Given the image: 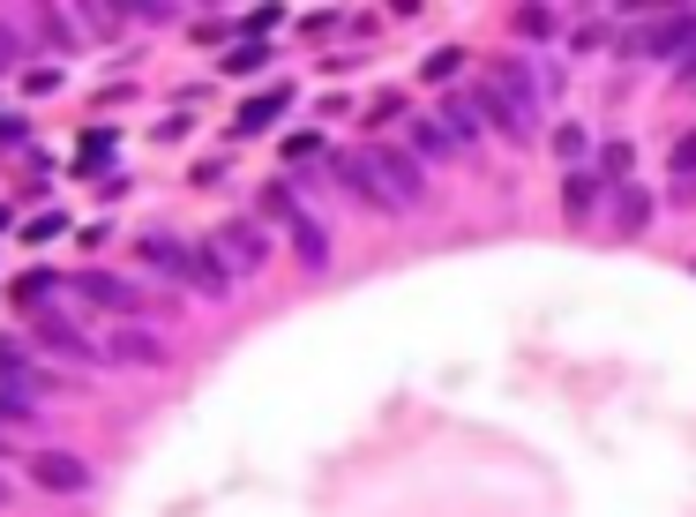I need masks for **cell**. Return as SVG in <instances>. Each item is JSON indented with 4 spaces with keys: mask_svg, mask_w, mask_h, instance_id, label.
Instances as JSON below:
<instances>
[{
    "mask_svg": "<svg viewBox=\"0 0 696 517\" xmlns=\"http://www.w3.org/2000/svg\"><path fill=\"white\" fill-rule=\"evenodd\" d=\"M262 60H270V45H262V38H247L240 53H225V68H233V76H255Z\"/></svg>",
    "mask_w": 696,
    "mask_h": 517,
    "instance_id": "17",
    "label": "cell"
},
{
    "mask_svg": "<svg viewBox=\"0 0 696 517\" xmlns=\"http://www.w3.org/2000/svg\"><path fill=\"white\" fill-rule=\"evenodd\" d=\"M644 217H652L644 188H629V180H621V188H615V225H621V233H644Z\"/></svg>",
    "mask_w": 696,
    "mask_h": 517,
    "instance_id": "14",
    "label": "cell"
},
{
    "mask_svg": "<svg viewBox=\"0 0 696 517\" xmlns=\"http://www.w3.org/2000/svg\"><path fill=\"white\" fill-rule=\"evenodd\" d=\"M450 150H457V135L442 128V121H419V128H412V158H427V166H442Z\"/></svg>",
    "mask_w": 696,
    "mask_h": 517,
    "instance_id": "12",
    "label": "cell"
},
{
    "mask_svg": "<svg viewBox=\"0 0 696 517\" xmlns=\"http://www.w3.org/2000/svg\"><path fill=\"white\" fill-rule=\"evenodd\" d=\"M285 98H292V90H270V98H255V105L240 113V135H262L270 121H278V113H285Z\"/></svg>",
    "mask_w": 696,
    "mask_h": 517,
    "instance_id": "15",
    "label": "cell"
},
{
    "mask_svg": "<svg viewBox=\"0 0 696 517\" xmlns=\"http://www.w3.org/2000/svg\"><path fill=\"white\" fill-rule=\"evenodd\" d=\"M480 98H487V121L509 135V143H525V135H532V113H547V90H539L517 60H494V76H487Z\"/></svg>",
    "mask_w": 696,
    "mask_h": 517,
    "instance_id": "2",
    "label": "cell"
},
{
    "mask_svg": "<svg viewBox=\"0 0 696 517\" xmlns=\"http://www.w3.org/2000/svg\"><path fill=\"white\" fill-rule=\"evenodd\" d=\"M599 172L621 188V172H629V143H607V150H599Z\"/></svg>",
    "mask_w": 696,
    "mask_h": 517,
    "instance_id": "19",
    "label": "cell"
},
{
    "mask_svg": "<svg viewBox=\"0 0 696 517\" xmlns=\"http://www.w3.org/2000/svg\"><path fill=\"white\" fill-rule=\"evenodd\" d=\"M15 53H23L15 45V15H0V68H15Z\"/></svg>",
    "mask_w": 696,
    "mask_h": 517,
    "instance_id": "21",
    "label": "cell"
},
{
    "mask_svg": "<svg viewBox=\"0 0 696 517\" xmlns=\"http://www.w3.org/2000/svg\"><path fill=\"white\" fill-rule=\"evenodd\" d=\"M292 233H300V256H307V262H329V240H323V217H307V211H300V203H292Z\"/></svg>",
    "mask_w": 696,
    "mask_h": 517,
    "instance_id": "13",
    "label": "cell"
},
{
    "mask_svg": "<svg viewBox=\"0 0 696 517\" xmlns=\"http://www.w3.org/2000/svg\"><path fill=\"white\" fill-rule=\"evenodd\" d=\"M517 31H525V38H547V31H554V15H547V8H517Z\"/></svg>",
    "mask_w": 696,
    "mask_h": 517,
    "instance_id": "20",
    "label": "cell"
},
{
    "mask_svg": "<svg viewBox=\"0 0 696 517\" xmlns=\"http://www.w3.org/2000/svg\"><path fill=\"white\" fill-rule=\"evenodd\" d=\"M689 45H696V15H652V23L629 38V53H637V60H682Z\"/></svg>",
    "mask_w": 696,
    "mask_h": 517,
    "instance_id": "4",
    "label": "cell"
},
{
    "mask_svg": "<svg viewBox=\"0 0 696 517\" xmlns=\"http://www.w3.org/2000/svg\"><path fill=\"white\" fill-rule=\"evenodd\" d=\"M188 293H203V301H225L233 293V270L210 256V248H195V270H188Z\"/></svg>",
    "mask_w": 696,
    "mask_h": 517,
    "instance_id": "11",
    "label": "cell"
},
{
    "mask_svg": "<svg viewBox=\"0 0 696 517\" xmlns=\"http://www.w3.org/2000/svg\"><path fill=\"white\" fill-rule=\"evenodd\" d=\"M442 128H450L457 143H480V135H487V98H450V105H442Z\"/></svg>",
    "mask_w": 696,
    "mask_h": 517,
    "instance_id": "10",
    "label": "cell"
},
{
    "mask_svg": "<svg viewBox=\"0 0 696 517\" xmlns=\"http://www.w3.org/2000/svg\"><path fill=\"white\" fill-rule=\"evenodd\" d=\"M674 166H682V172H674V203H689V195H696V135H689V143H674Z\"/></svg>",
    "mask_w": 696,
    "mask_h": 517,
    "instance_id": "16",
    "label": "cell"
},
{
    "mask_svg": "<svg viewBox=\"0 0 696 517\" xmlns=\"http://www.w3.org/2000/svg\"><path fill=\"white\" fill-rule=\"evenodd\" d=\"M76 301H82V307H113V315H127V307H143V293H135L127 278H113V270H82V278H76Z\"/></svg>",
    "mask_w": 696,
    "mask_h": 517,
    "instance_id": "6",
    "label": "cell"
},
{
    "mask_svg": "<svg viewBox=\"0 0 696 517\" xmlns=\"http://www.w3.org/2000/svg\"><path fill=\"white\" fill-rule=\"evenodd\" d=\"M127 15L121 8H82V31H105V38H113V31H121Z\"/></svg>",
    "mask_w": 696,
    "mask_h": 517,
    "instance_id": "18",
    "label": "cell"
},
{
    "mask_svg": "<svg viewBox=\"0 0 696 517\" xmlns=\"http://www.w3.org/2000/svg\"><path fill=\"white\" fill-rule=\"evenodd\" d=\"M674 76H682V83H696V45L682 53V60H674Z\"/></svg>",
    "mask_w": 696,
    "mask_h": 517,
    "instance_id": "22",
    "label": "cell"
},
{
    "mask_svg": "<svg viewBox=\"0 0 696 517\" xmlns=\"http://www.w3.org/2000/svg\"><path fill=\"white\" fill-rule=\"evenodd\" d=\"M31 330H38V338L53 345V352H68V360H82V368H90V360H105V345L90 338V330H82V323H76V315H68L60 301L31 307Z\"/></svg>",
    "mask_w": 696,
    "mask_h": 517,
    "instance_id": "3",
    "label": "cell"
},
{
    "mask_svg": "<svg viewBox=\"0 0 696 517\" xmlns=\"http://www.w3.org/2000/svg\"><path fill=\"white\" fill-rule=\"evenodd\" d=\"M105 360H121V368H158V360H165V338H158V330H143V323H127V330L105 338Z\"/></svg>",
    "mask_w": 696,
    "mask_h": 517,
    "instance_id": "8",
    "label": "cell"
},
{
    "mask_svg": "<svg viewBox=\"0 0 696 517\" xmlns=\"http://www.w3.org/2000/svg\"><path fill=\"white\" fill-rule=\"evenodd\" d=\"M143 262L188 285V270H195V248H188V240H172V233H143Z\"/></svg>",
    "mask_w": 696,
    "mask_h": 517,
    "instance_id": "9",
    "label": "cell"
},
{
    "mask_svg": "<svg viewBox=\"0 0 696 517\" xmlns=\"http://www.w3.org/2000/svg\"><path fill=\"white\" fill-rule=\"evenodd\" d=\"M337 180L374 211H419L427 203V172L412 150H352V158H337Z\"/></svg>",
    "mask_w": 696,
    "mask_h": 517,
    "instance_id": "1",
    "label": "cell"
},
{
    "mask_svg": "<svg viewBox=\"0 0 696 517\" xmlns=\"http://www.w3.org/2000/svg\"><path fill=\"white\" fill-rule=\"evenodd\" d=\"M210 256H217L225 270H233V278H240V270H262L270 240H262L255 225H217V233H210Z\"/></svg>",
    "mask_w": 696,
    "mask_h": 517,
    "instance_id": "5",
    "label": "cell"
},
{
    "mask_svg": "<svg viewBox=\"0 0 696 517\" xmlns=\"http://www.w3.org/2000/svg\"><path fill=\"white\" fill-rule=\"evenodd\" d=\"M31 480L53 487V495H82V487H90V465L68 458V450H38V458H31Z\"/></svg>",
    "mask_w": 696,
    "mask_h": 517,
    "instance_id": "7",
    "label": "cell"
}]
</instances>
